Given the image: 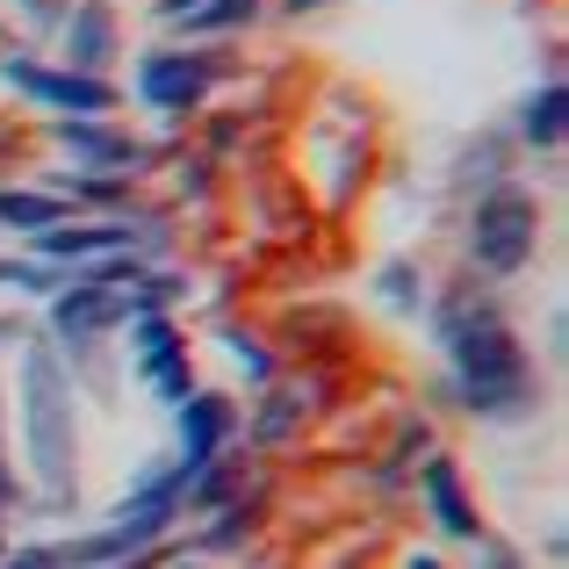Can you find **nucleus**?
I'll return each mask as SVG.
<instances>
[{
	"instance_id": "obj_16",
	"label": "nucleus",
	"mask_w": 569,
	"mask_h": 569,
	"mask_svg": "<svg viewBox=\"0 0 569 569\" xmlns=\"http://www.w3.org/2000/svg\"><path fill=\"white\" fill-rule=\"evenodd\" d=\"M382 303L403 310V318H418L426 289H418V267H411V260H389V267H382Z\"/></svg>"
},
{
	"instance_id": "obj_24",
	"label": "nucleus",
	"mask_w": 569,
	"mask_h": 569,
	"mask_svg": "<svg viewBox=\"0 0 569 569\" xmlns=\"http://www.w3.org/2000/svg\"><path fill=\"white\" fill-rule=\"evenodd\" d=\"M281 8H289V14H303V8H325V0H281Z\"/></svg>"
},
{
	"instance_id": "obj_8",
	"label": "nucleus",
	"mask_w": 569,
	"mask_h": 569,
	"mask_svg": "<svg viewBox=\"0 0 569 569\" xmlns=\"http://www.w3.org/2000/svg\"><path fill=\"white\" fill-rule=\"evenodd\" d=\"M51 138L66 144L72 159H87V167H109L116 181H130V173L144 167V144L130 138V130H109V123H94V116H58V123H51Z\"/></svg>"
},
{
	"instance_id": "obj_22",
	"label": "nucleus",
	"mask_w": 569,
	"mask_h": 569,
	"mask_svg": "<svg viewBox=\"0 0 569 569\" xmlns=\"http://www.w3.org/2000/svg\"><path fill=\"white\" fill-rule=\"evenodd\" d=\"M194 8H202V0H159V22H188Z\"/></svg>"
},
{
	"instance_id": "obj_11",
	"label": "nucleus",
	"mask_w": 569,
	"mask_h": 569,
	"mask_svg": "<svg viewBox=\"0 0 569 569\" xmlns=\"http://www.w3.org/2000/svg\"><path fill=\"white\" fill-rule=\"evenodd\" d=\"M43 260H109V252H130V223H51L37 231Z\"/></svg>"
},
{
	"instance_id": "obj_10",
	"label": "nucleus",
	"mask_w": 569,
	"mask_h": 569,
	"mask_svg": "<svg viewBox=\"0 0 569 569\" xmlns=\"http://www.w3.org/2000/svg\"><path fill=\"white\" fill-rule=\"evenodd\" d=\"M66 72H87V80H101V66L116 58V8L109 0H80V8L66 14Z\"/></svg>"
},
{
	"instance_id": "obj_3",
	"label": "nucleus",
	"mask_w": 569,
	"mask_h": 569,
	"mask_svg": "<svg viewBox=\"0 0 569 569\" xmlns=\"http://www.w3.org/2000/svg\"><path fill=\"white\" fill-rule=\"evenodd\" d=\"M533 246H541V202H533L527 188H490L483 202H476V217H469V260H476V274L512 281L519 267L533 260Z\"/></svg>"
},
{
	"instance_id": "obj_15",
	"label": "nucleus",
	"mask_w": 569,
	"mask_h": 569,
	"mask_svg": "<svg viewBox=\"0 0 569 569\" xmlns=\"http://www.w3.org/2000/svg\"><path fill=\"white\" fill-rule=\"evenodd\" d=\"M252 14H260V0H202V8L188 14L194 37H223V29H246Z\"/></svg>"
},
{
	"instance_id": "obj_27",
	"label": "nucleus",
	"mask_w": 569,
	"mask_h": 569,
	"mask_svg": "<svg viewBox=\"0 0 569 569\" xmlns=\"http://www.w3.org/2000/svg\"><path fill=\"white\" fill-rule=\"evenodd\" d=\"M0 498H8V469H0Z\"/></svg>"
},
{
	"instance_id": "obj_20",
	"label": "nucleus",
	"mask_w": 569,
	"mask_h": 569,
	"mask_svg": "<svg viewBox=\"0 0 569 569\" xmlns=\"http://www.w3.org/2000/svg\"><path fill=\"white\" fill-rule=\"evenodd\" d=\"M223 347H231V353H238V361H246V368H252V376H260V382H267V376H274V361H267V353H260V347H252V339H246V332H231V339H223Z\"/></svg>"
},
{
	"instance_id": "obj_26",
	"label": "nucleus",
	"mask_w": 569,
	"mask_h": 569,
	"mask_svg": "<svg viewBox=\"0 0 569 569\" xmlns=\"http://www.w3.org/2000/svg\"><path fill=\"white\" fill-rule=\"evenodd\" d=\"M0 339H22V332H14V325H8V318H0Z\"/></svg>"
},
{
	"instance_id": "obj_6",
	"label": "nucleus",
	"mask_w": 569,
	"mask_h": 569,
	"mask_svg": "<svg viewBox=\"0 0 569 569\" xmlns=\"http://www.w3.org/2000/svg\"><path fill=\"white\" fill-rule=\"evenodd\" d=\"M209 87H217V66H209V58H194V51H152L138 66V94H144V109H159V116L194 109Z\"/></svg>"
},
{
	"instance_id": "obj_1",
	"label": "nucleus",
	"mask_w": 569,
	"mask_h": 569,
	"mask_svg": "<svg viewBox=\"0 0 569 569\" xmlns=\"http://www.w3.org/2000/svg\"><path fill=\"white\" fill-rule=\"evenodd\" d=\"M432 332H440L447 361H455V397L476 418H527L533 411V368L527 347L512 339L505 310L490 296H476V281H461L440 310H432Z\"/></svg>"
},
{
	"instance_id": "obj_19",
	"label": "nucleus",
	"mask_w": 569,
	"mask_h": 569,
	"mask_svg": "<svg viewBox=\"0 0 569 569\" xmlns=\"http://www.w3.org/2000/svg\"><path fill=\"white\" fill-rule=\"evenodd\" d=\"M418 447H426V426H403V432H397V455L382 461V483H397V476H403V461H411Z\"/></svg>"
},
{
	"instance_id": "obj_4",
	"label": "nucleus",
	"mask_w": 569,
	"mask_h": 569,
	"mask_svg": "<svg viewBox=\"0 0 569 569\" xmlns=\"http://www.w3.org/2000/svg\"><path fill=\"white\" fill-rule=\"evenodd\" d=\"M144 310H152V303H144L138 289H87V281H72V289L51 296V332L72 339V347H94L101 332L144 318Z\"/></svg>"
},
{
	"instance_id": "obj_18",
	"label": "nucleus",
	"mask_w": 569,
	"mask_h": 569,
	"mask_svg": "<svg viewBox=\"0 0 569 569\" xmlns=\"http://www.w3.org/2000/svg\"><path fill=\"white\" fill-rule=\"evenodd\" d=\"M296 411H303V397H289V389H281V397L267 403V418H260V440H267V447H274V440H289Z\"/></svg>"
},
{
	"instance_id": "obj_13",
	"label": "nucleus",
	"mask_w": 569,
	"mask_h": 569,
	"mask_svg": "<svg viewBox=\"0 0 569 569\" xmlns=\"http://www.w3.org/2000/svg\"><path fill=\"white\" fill-rule=\"evenodd\" d=\"M562 123H569L562 80H548L541 94H527V109H519V138H527L533 152H556V144H562Z\"/></svg>"
},
{
	"instance_id": "obj_17",
	"label": "nucleus",
	"mask_w": 569,
	"mask_h": 569,
	"mask_svg": "<svg viewBox=\"0 0 569 569\" xmlns=\"http://www.w3.org/2000/svg\"><path fill=\"white\" fill-rule=\"evenodd\" d=\"M252 505H260V498H231V505H223L231 519H217V527H209V548H238V541H246V533H252V519H260Z\"/></svg>"
},
{
	"instance_id": "obj_14",
	"label": "nucleus",
	"mask_w": 569,
	"mask_h": 569,
	"mask_svg": "<svg viewBox=\"0 0 569 569\" xmlns=\"http://www.w3.org/2000/svg\"><path fill=\"white\" fill-rule=\"evenodd\" d=\"M0 223L14 231H51V223H72L58 194H37V188H0Z\"/></svg>"
},
{
	"instance_id": "obj_21",
	"label": "nucleus",
	"mask_w": 569,
	"mask_h": 569,
	"mask_svg": "<svg viewBox=\"0 0 569 569\" xmlns=\"http://www.w3.org/2000/svg\"><path fill=\"white\" fill-rule=\"evenodd\" d=\"M123 181H66V194H87V202H109Z\"/></svg>"
},
{
	"instance_id": "obj_7",
	"label": "nucleus",
	"mask_w": 569,
	"mask_h": 569,
	"mask_svg": "<svg viewBox=\"0 0 569 569\" xmlns=\"http://www.w3.org/2000/svg\"><path fill=\"white\" fill-rule=\"evenodd\" d=\"M130 339H138V376L159 389L167 403H188L194 397V376H188V339L173 332L159 310H144V318H130Z\"/></svg>"
},
{
	"instance_id": "obj_23",
	"label": "nucleus",
	"mask_w": 569,
	"mask_h": 569,
	"mask_svg": "<svg viewBox=\"0 0 569 569\" xmlns=\"http://www.w3.org/2000/svg\"><path fill=\"white\" fill-rule=\"evenodd\" d=\"M483 569H519V556H512L505 541H490V548H483Z\"/></svg>"
},
{
	"instance_id": "obj_9",
	"label": "nucleus",
	"mask_w": 569,
	"mask_h": 569,
	"mask_svg": "<svg viewBox=\"0 0 569 569\" xmlns=\"http://www.w3.org/2000/svg\"><path fill=\"white\" fill-rule=\"evenodd\" d=\"M238 432V411L231 397H209V389H194V397L181 403V461H194V469H209V461L223 455V440Z\"/></svg>"
},
{
	"instance_id": "obj_5",
	"label": "nucleus",
	"mask_w": 569,
	"mask_h": 569,
	"mask_svg": "<svg viewBox=\"0 0 569 569\" xmlns=\"http://www.w3.org/2000/svg\"><path fill=\"white\" fill-rule=\"evenodd\" d=\"M0 80H8L14 94H29L37 109H72V116L116 109V87L109 80H87V72H51V66H37V58H22V51L0 58Z\"/></svg>"
},
{
	"instance_id": "obj_12",
	"label": "nucleus",
	"mask_w": 569,
	"mask_h": 569,
	"mask_svg": "<svg viewBox=\"0 0 569 569\" xmlns=\"http://www.w3.org/2000/svg\"><path fill=\"white\" fill-rule=\"evenodd\" d=\"M418 490H426V505H432V519H440L455 541H476V505L461 498V476H455V461L447 455H432L426 469H418Z\"/></svg>"
},
{
	"instance_id": "obj_2",
	"label": "nucleus",
	"mask_w": 569,
	"mask_h": 569,
	"mask_svg": "<svg viewBox=\"0 0 569 569\" xmlns=\"http://www.w3.org/2000/svg\"><path fill=\"white\" fill-rule=\"evenodd\" d=\"M22 440L29 469L43 483V505L80 498V418H72V376L51 347L22 353Z\"/></svg>"
},
{
	"instance_id": "obj_25",
	"label": "nucleus",
	"mask_w": 569,
	"mask_h": 569,
	"mask_svg": "<svg viewBox=\"0 0 569 569\" xmlns=\"http://www.w3.org/2000/svg\"><path fill=\"white\" fill-rule=\"evenodd\" d=\"M403 569H440V562H432V556H411V562H403Z\"/></svg>"
}]
</instances>
